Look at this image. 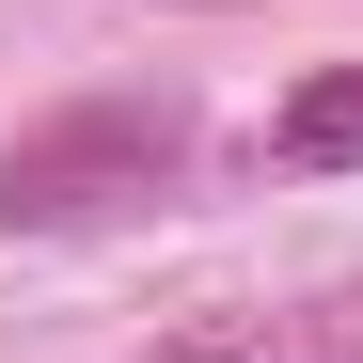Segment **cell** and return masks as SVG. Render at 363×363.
<instances>
[{"instance_id": "1", "label": "cell", "mask_w": 363, "mask_h": 363, "mask_svg": "<svg viewBox=\"0 0 363 363\" xmlns=\"http://www.w3.org/2000/svg\"><path fill=\"white\" fill-rule=\"evenodd\" d=\"M269 158H284V174H332V158H363V79L284 95V111H269Z\"/></svg>"}]
</instances>
